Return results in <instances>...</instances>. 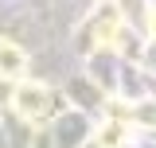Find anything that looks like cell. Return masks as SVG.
Returning <instances> with one entry per match:
<instances>
[{"instance_id": "cell-1", "label": "cell", "mask_w": 156, "mask_h": 148, "mask_svg": "<svg viewBox=\"0 0 156 148\" xmlns=\"http://www.w3.org/2000/svg\"><path fill=\"white\" fill-rule=\"evenodd\" d=\"M16 105L23 117H43L47 113V105H51V97H47V90H35V86H23V90L16 93Z\"/></svg>"}, {"instance_id": "cell-2", "label": "cell", "mask_w": 156, "mask_h": 148, "mask_svg": "<svg viewBox=\"0 0 156 148\" xmlns=\"http://www.w3.org/2000/svg\"><path fill=\"white\" fill-rule=\"evenodd\" d=\"M0 70L4 74H20L23 70V55H20L16 47H4V51H0Z\"/></svg>"}, {"instance_id": "cell-3", "label": "cell", "mask_w": 156, "mask_h": 148, "mask_svg": "<svg viewBox=\"0 0 156 148\" xmlns=\"http://www.w3.org/2000/svg\"><path fill=\"white\" fill-rule=\"evenodd\" d=\"M98 144L101 148H121L125 144V125H105L101 136H98Z\"/></svg>"}]
</instances>
